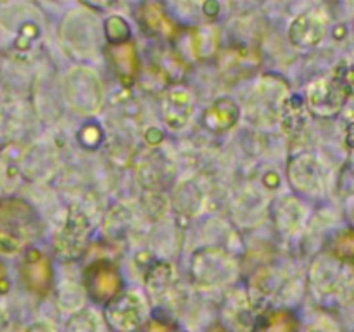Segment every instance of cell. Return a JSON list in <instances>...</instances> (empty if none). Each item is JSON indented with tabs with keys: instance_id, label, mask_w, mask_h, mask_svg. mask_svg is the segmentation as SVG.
Segmentation results:
<instances>
[{
	"instance_id": "obj_3",
	"label": "cell",
	"mask_w": 354,
	"mask_h": 332,
	"mask_svg": "<svg viewBox=\"0 0 354 332\" xmlns=\"http://www.w3.org/2000/svg\"><path fill=\"white\" fill-rule=\"evenodd\" d=\"M237 273L234 258L223 249L206 248L197 251L190 263V275L199 287L213 289L230 282Z\"/></svg>"
},
{
	"instance_id": "obj_14",
	"label": "cell",
	"mask_w": 354,
	"mask_h": 332,
	"mask_svg": "<svg viewBox=\"0 0 354 332\" xmlns=\"http://www.w3.org/2000/svg\"><path fill=\"white\" fill-rule=\"evenodd\" d=\"M109 54V61L113 69L116 71L118 78L124 83V85H131L138 73V59L137 52H135L133 42H123L118 45H109L107 48Z\"/></svg>"
},
{
	"instance_id": "obj_4",
	"label": "cell",
	"mask_w": 354,
	"mask_h": 332,
	"mask_svg": "<svg viewBox=\"0 0 354 332\" xmlns=\"http://www.w3.org/2000/svg\"><path fill=\"white\" fill-rule=\"evenodd\" d=\"M90 227L88 218L78 208L69 210L68 216L62 221L61 228L55 232L54 237V251L61 259L71 261L80 258L85 252L86 244L90 241Z\"/></svg>"
},
{
	"instance_id": "obj_19",
	"label": "cell",
	"mask_w": 354,
	"mask_h": 332,
	"mask_svg": "<svg viewBox=\"0 0 354 332\" xmlns=\"http://www.w3.org/2000/svg\"><path fill=\"white\" fill-rule=\"evenodd\" d=\"M308 118H306V107H304L303 100L297 95H290L282 100V124L283 130L294 137V135H301L306 128Z\"/></svg>"
},
{
	"instance_id": "obj_17",
	"label": "cell",
	"mask_w": 354,
	"mask_h": 332,
	"mask_svg": "<svg viewBox=\"0 0 354 332\" xmlns=\"http://www.w3.org/2000/svg\"><path fill=\"white\" fill-rule=\"evenodd\" d=\"M187 52L192 59H207L214 55L218 47V31L213 26H199L187 31L185 37Z\"/></svg>"
},
{
	"instance_id": "obj_6",
	"label": "cell",
	"mask_w": 354,
	"mask_h": 332,
	"mask_svg": "<svg viewBox=\"0 0 354 332\" xmlns=\"http://www.w3.org/2000/svg\"><path fill=\"white\" fill-rule=\"evenodd\" d=\"M85 287L93 301L109 303L120 294L121 275L111 263L95 261L85 270Z\"/></svg>"
},
{
	"instance_id": "obj_13",
	"label": "cell",
	"mask_w": 354,
	"mask_h": 332,
	"mask_svg": "<svg viewBox=\"0 0 354 332\" xmlns=\"http://www.w3.org/2000/svg\"><path fill=\"white\" fill-rule=\"evenodd\" d=\"M69 99L78 109L83 113H90L99 104V85H97L95 76L88 71H75L69 76Z\"/></svg>"
},
{
	"instance_id": "obj_24",
	"label": "cell",
	"mask_w": 354,
	"mask_h": 332,
	"mask_svg": "<svg viewBox=\"0 0 354 332\" xmlns=\"http://www.w3.org/2000/svg\"><path fill=\"white\" fill-rule=\"evenodd\" d=\"M142 332H173V329L161 320H149Z\"/></svg>"
},
{
	"instance_id": "obj_22",
	"label": "cell",
	"mask_w": 354,
	"mask_h": 332,
	"mask_svg": "<svg viewBox=\"0 0 354 332\" xmlns=\"http://www.w3.org/2000/svg\"><path fill=\"white\" fill-rule=\"evenodd\" d=\"M106 38L109 45L123 44L130 40V26L120 16H111L106 19Z\"/></svg>"
},
{
	"instance_id": "obj_10",
	"label": "cell",
	"mask_w": 354,
	"mask_h": 332,
	"mask_svg": "<svg viewBox=\"0 0 354 332\" xmlns=\"http://www.w3.org/2000/svg\"><path fill=\"white\" fill-rule=\"evenodd\" d=\"M194 111V99L183 86H173L162 97V120L171 130H180L189 123Z\"/></svg>"
},
{
	"instance_id": "obj_23",
	"label": "cell",
	"mask_w": 354,
	"mask_h": 332,
	"mask_svg": "<svg viewBox=\"0 0 354 332\" xmlns=\"http://www.w3.org/2000/svg\"><path fill=\"white\" fill-rule=\"evenodd\" d=\"M334 255L337 256L341 261L351 263L353 259V232L344 230L335 237L334 241Z\"/></svg>"
},
{
	"instance_id": "obj_2",
	"label": "cell",
	"mask_w": 354,
	"mask_h": 332,
	"mask_svg": "<svg viewBox=\"0 0 354 332\" xmlns=\"http://www.w3.org/2000/svg\"><path fill=\"white\" fill-rule=\"evenodd\" d=\"M38 214L28 203L6 199L0 203V251L17 252L38 232Z\"/></svg>"
},
{
	"instance_id": "obj_1",
	"label": "cell",
	"mask_w": 354,
	"mask_h": 332,
	"mask_svg": "<svg viewBox=\"0 0 354 332\" xmlns=\"http://www.w3.org/2000/svg\"><path fill=\"white\" fill-rule=\"evenodd\" d=\"M353 93L351 66L341 61L328 76L311 82L306 92V104L313 114L328 118L337 114L344 107Z\"/></svg>"
},
{
	"instance_id": "obj_16",
	"label": "cell",
	"mask_w": 354,
	"mask_h": 332,
	"mask_svg": "<svg viewBox=\"0 0 354 332\" xmlns=\"http://www.w3.org/2000/svg\"><path fill=\"white\" fill-rule=\"evenodd\" d=\"M175 282L176 272L168 261L154 263L145 275V286L156 301H165L171 297Z\"/></svg>"
},
{
	"instance_id": "obj_12",
	"label": "cell",
	"mask_w": 354,
	"mask_h": 332,
	"mask_svg": "<svg viewBox=\"0 0 354 332\" xmlns=\"http://www.w3.org/2000/svg\"><path fill=\"white\" fill-rule=\"evenodd\" d=\"M259 66V54L251 47H230L221 54L220 69L227 80H241L249 76Z\"/></svg>"
},
{
	"instance_id": "obj_7",
	"label": "cell",
	"mask_w": 354,
	"mask_h": 332,
	"mask_svg": "<svg viewBox=\"0 0 354 332\" xmlns=\"http://www.w3.org/2000/svg\"><path fill=\"white\" fill-rule=\"evenodd\" d=\"M289 178L294 189L306 196H320L325 187L324 166L315 156L301 154L290 163Z\"/></svg>"
},
{
	"instance_id": "obj_26",
	"label": "cell",
	"mask_w": 354,
	"mask_h": 332,
	"mask_svg": "<svg viewBox=\"0 0 354 332\" xmlns=\"http://www.w3.org/2000/svg\"><path fill=\"white\" fill-rule=\"evenodd\" d=\"M207 332H228V331H227V329L221 327V325H213V327H211Z\"/></svg>"
},
{
	"instance_id": "obj_27",
	"label": "cell",
	"mask_w": 354,
	"mask_h": 332,
	"mask_svg": "<svg viewBox=\"0 0 354 332\" xmlns=\"http://www.w3.org/2000/svg\"><path fill=\"white\" fill-rule=\"evenodd\" d=\"M310 332H322V331H317V329H313V331H310Z\"/></svg>"
},
{
	"instance_id": "obj_9",
	"label": "cell",
	"mask_w": 354,
	"mask_h": 332,
	"mask_svg": "<svg viewBox=\"0 0 354 332\" xmlns=\"http://www.w3.org/2000/svg\"><path fill=\"white\" fill-rule=\"evenodd\" d=\"M327 30V19L320 10H306L292 21L289 28V38L296 47H315L324 38Z\"/></svg>"
},
{
	"instance_id": "obj_20",
	"label": "cell",
	"mask_w": 354,
	"mask_h": 332,
	"mask_svg": "<svg viewBox=\"0 0 354 332\" xmlns=\"http://www.w3.org/2000/svg\"><path fill=\"white\" fill-rule=\"evenodd\" d=\"M299 320L289 310H272L256 322L254 332H297Z\"/></svg>"
},
{
	"instance_id": "obj_21",
	"label": "cell",
	"mask_w": 354,
	"mask_h": 332,
	"mask_svg": "<svg viewBox=\"0 0 354 332\" xmlns=\"http://www.w3.org/2000/svg\"><path fill=\"white\" fill-rule=\"evenodd\" d=\"M66 332H99L97 315L90 310H82L73 315L66 324Z\"/></svg>"
},
{
	"instance_id": "obj_25",
	"label": "cell",
	"mask_w": 354,
	"mask_h": 332,
	"mask_svg": "<svg viewBox=\"0 0 354 332\" xmlns=\"http://www.w3.org/2000/svg\"><path fill=\"white\" fill-rule=\"evenodd\" d=\"M9 289V279H7V270L3 263L0 261V294H3Z\"/></svg>"
},
{
	"instance_id": "obj_18",
	"label": "cell",
	"mask_w": 354,
	"mask_h": 332,
	"mask_svg": "<svg viewBox=\"0 0 354 332\" xmlns=\"http://www.w3.org/2000/svg\"><path fill=\"white\" fill-rule=\"evenodd\" d=\"M311 280L318 293L324 296H330L342 289V268L335 266L332 261L318 259L315 270H311Z\"/></svg>"
},
{
	"instance_id": "obj_8",
	"label": "cell",
	"mask_w": 354,
	"mask_h": 332,
	"mask_svg": "<svg viewBox=\"0 0 354 332\" xmlns=\"http://www.w3.org/2000/svg\"><path fill=\"white\" fill-rule=\"evenodd\" d=\"M21 280L30 293L45 296L52 287V265L38 249H30L21 263Z\"/></svg>"
},
{
	"instance_id": "obj_15",
	"label": "cell",
	"mask_w": 354,
	"mask_h": 332,
	"mask_svg": "<svg viewBox=\"0 0 354 332\" xmlns=\"http://www.w3.org/2000/svg\"><path fill=\"white\" fill-rule=\"evenodd\" d=\"M239 120V106L230 97L214 100L203 114V124L211 131H225L234 127Z\"/></svg>"
},
{
	"instance_id": "obj_11",
	"label": "cell",
	"mask_w": 354,
	"mask_h": 332,
	"mask_svg": "<svg viewBox=\"0 0 354 332\" xmlns=\"http://www.w3.org/2000/svg\"><path fill=\"white\" fill-rule=\"evenodd\" d=\"M137 21L142 30H144V33L151 35V37L171 40L178 35L176 24L169 19L168 14L165 12V9L159 3H142L137 10Z\"/></svg>"
},
{
	"instance_id": "obj_5",
	"label": "cell",
	"mask_w": 354,
	"mask_h": 332,
	"mask_svg": "<svg viewBox=\"0 0 354 332\" xmlns=\"http://www.w3.org/2000/svg\"><path fill=\"white\" fill-rule=\"evenodd\" d=\"M145 318V303L137 293H121L107 303L106 320L114 332H133Z\"/></svg>"
}]
</instances>
